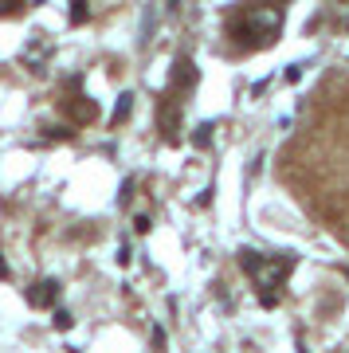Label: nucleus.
<instances>
[{
	"label": "nucleus",
	"mask_w": 349,
	"mask_h": 353,
	"mask_svg": "<svg viewBox=\"0 0 349 353\" xmlns=\"http://www.w3.org/2000/svg\"><path fill=\"white\" fill-rule=\"evenodd\" d=\"M55 299H59V283L55 279H39L36 287L28 290V303L32 306H55Z\"/></svg>",
	"instance_id": "1"
},
{
	"label": "nucleus",
	"mask_w": 349,
	"mask_h": 353,
	"mask_svg": "<svg viewBox=\"0 0 349 353\" xmlns=\"http://www.w3.org/2000/svg\"><path fill=\"white\" fill-rule=\"evenodd\" d=\"M248 24L251 28H263V36L271 39L275 32H279V24H283V12H279V8H255Z\"/></svg>",
	"instance_id": "2"
},
{
	"label": "nucleus",
	"mask_w": 349,
	"mask_h": 353,
	"mask_svg": "<svg viewBox=\"0 0 349 353\" xmlns=\"http://www.w3.org/2000/svg\"><path fill=\"white\" fill-rule=\"evenodd\" d=\"M263 263H267V255L251 252V248H243V252H239V267H243V271H248V275H255V271H259Z\"/></svg>",
	"instance_id": "3"
},
{
	"label": "nucleus",
	"mask_w": 349,
	"mask_h": 353,
	"mask_svg": "<svg viewBox=\"0 0 349 353\" xmlns=\"http://www.w3.org/2000/svg\"><path fill=\"white\" fill-rule=\"evenodd\" d=\"M192 79H197V71H192V59H177L173 83H177V87H185V83H192Z\"/></svg>",
	"instance_id": "4"
},
{
	"label": "nucleus",
	"mask_w": 349,
	"mask_h": 353,
	"mask_svg": "<svg viewBox=\"0 0 349 353\" xmlns=\"http://www.w3.org/2000/svg\"><path fill=\"white\" fill-rule=\"evenodd\" d=\"M130 110H134V94H122V99H118V106H114V126H118V122H126V118H130Z\"/></svg>",
	"instance_id": "5"
},
{
	"label": "nucleus",
	"mask_w": 349,
	"mask_h": 353,
	"mask_svg": "<svg viewBox=\"0 0 349 353\" xmlns=\"http://www.w3.org/2000/svg\"><path fill=\"white\" fill-rule=\"evenodd\" d=\"M192 141H197L200 150H208V141H212V126L204 122V126H197V134H192Z\"/></svg>",
	"instance_id": "6"
},
{
	"label": "nucleus",
	"mask_w": 349,
	"mask_h": 353,
	"mask_svg": "<svg viewBox=\"0 0 349 353\" xmlns=\"http://www.w3.org/2000/svg\"><path fill=\"white\" fill-rule=\"evenodd\" d=\"M87 20V0H71V24H83Z\"/></svg>",
	"instance_id": "7"
},
{
	"label": "nucleus",
	"mask_w": 349,
	"mask_h": 353,
	"mask_svg": "<svg viewBox=\"0 0 349 353\" xmlns=\"http://www.w3.org/2000/svg\"><path fill=\"white\" fill-rule=\"evenodd\" d=\"M55 326H59V330H71V314H67V310H55Z\"/></svg>",
	"instance_id": "8"
},
{
	"label": "nucleus",
	"mask_w": 349,
	"mask_h": 353,
	"mask_svg": "<svg viewBox=\"0 0 349 353\" xmlns=\"http://www.w3.org/2000/svg\"><path fill=\"white\" fill-rule=\"evenodd\" d=\"M20 8V0H0V16H12Z\"/></svg>",
	"instance_id": "9"
},
{
	"label": "nucleus",
	"mask_w": 349,
	"mask_h": 353,
	"mask_svg": "<svg viewBox=\"0 0 349 353\" xmlns=\"http://www.w3.org/2000/svg\"><path fill=\"white\" fill-rule=\"evenodd\" d=\"M0 279H8V263L4 259H0Z\"/></svg>",
	"instance_id": "10"
},
{
	"label": "nucleus",
	"mask_w": 349,
	"mask_h": 353,
	"mask_svg": "<svg viewBox=\"0 0 349 353\" xmlns=\"http://www.w3.org/2000/svg\"><path fill=\"white\" fill-rule=\"evenodd\" d=\"M346 279H349V267H346Z\"/></svg>",
	"instance_id": "11"
}]
</instances>
